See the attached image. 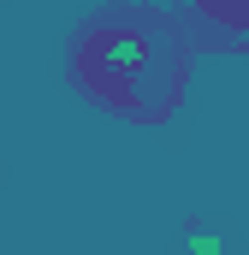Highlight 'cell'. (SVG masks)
<instances>
[{
    "label": "cell",
    "mask_w": 249,
    "mask_h": 255,
    "mask_svg": "<svg viewBox=\"0 0 249 255\" xmlns=\"http://www.w3.org/2000/svg\"><path fill=\"white\" fill-rule=\"evenodd\" d=\"M178 36L142 18H113L77 48V77L124 113H160L178 95Z\"/></svg>",
    "instance_id": "6da1fadb"
},
{
    "label": "cell",
    "mask_w": 249,
    "mask_h": 255,
    "mask_svg": "<svg viewBox=\"0 0 249 255\" xmlns=\"http://www.w3.org/2000/svg\"><path fill=\"white\" fill-rule=\"evenodd\" d=\"M202 18H214L220 30H249V0H196Z\"/></svg>",
    "instance_id": "7a4b0ae2"
},
{
    "label": "cell",
    "mask_w": 249,
    "mask_h": 255,
    "mask_svg": "<svg viewBox=\"0 0 249 255\" xmlns=\"http://www.w3.org/2000/svg\"><path fill=\"white\" fill-rule=\"evenodd\" d=\"M190 250H202V255H214V250H220V238H214V232H190Z\"/></svg>",
    "instance_id": "3957f363"
}]
</instances>
